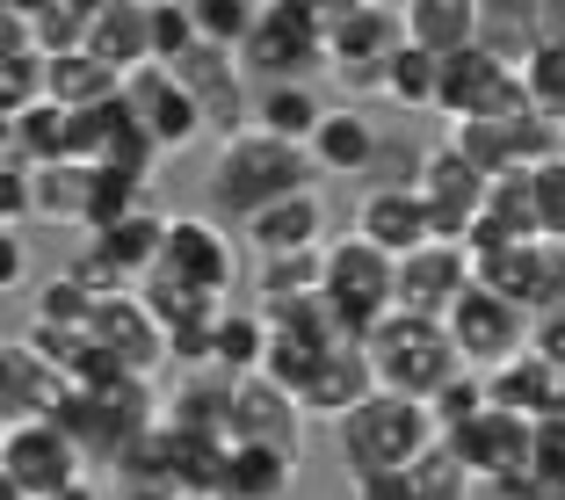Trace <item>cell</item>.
I'll return each instance as SVG.
<instances>
[{"label": "cell", "mask_w": 565, "mask_h": 500, "mask_svg": "<svg viewBox=\"0 0 565 500\" xmlns=\"http://www.w3.org/2000/svg\"><path fill=\"white\" fill-rule=\"evenodd\" d=\"M298 189H319V167L305 146H282V138L268 131H233L217 138V160L211 174H203V196H211L217 217H233V225H254V217L268 211V203L298 196Z\"/></svg>", "instance_id": "1"}, {"label": "cell", "mask_w": 565, "mask_h": 500, "mask_svg": "<svg viewBox=\"0 0 565 500\" xmlns=\"http://www.w3.org/2000/svg\"><path fill=\"white\" fill-rule=\"evenodd\" d=\"M435 443H443V421H435L420 400H392V392H377L370 406H355V414L333 428V457L349 465V479L414 471Z\"/></svg>", "instance_id": "2"}, {"label": "cell", "mask_w": 565, "mask_h": 500, "mask_svg": "<svg viewBox=\"0 0 565 500\" xmlns=\"http://www.w3.org/2000/svg\"><path fill=\"white\" fill-rule=\"evenodd\" d=\"M363 349H370V370H377V392H392V400H420V406L465 370L443 319H414V312H392Z\"/></svg>", "instance_id": "3"}, {"label": "cell", "mask_w": 565, "mask_h": 500, "mask_svg": "<svg viewBox=\"0 0 565 500\" xmlns=\"http://www.w3.org/2000/svg\"><path fill=\"white\" fill-rule=\"evenodd\" d=\"M160 414H167V406L152 400V384L117 377V384H66V400H58L51 421H58L87 457H109V465H117L138 435L160 428Z\"/></svg>", "instance_id": "4"}, {"label": "cell", "mask_w": 565, "mask_h": 500, "mask_svg": "<svg viewBox=\"0 0 565 500\" xmlns=\"http://www.w3.org/2000/svg\"><path fill=\"white\" fill-rule=\"evenodd\" d=\"M254 87H312L327 58V8L319 0H262V30L239 51Z\"/></svg>", "instance_id": "5"}, {"label": "cell", "mask_w": 565, "mask_h": 500, "mask_svg": "<svg viewBox=\"0 0 565 500\" xmlns=\"http://www.w3.org/2000/svg\"><path fill=\"white\" fill-rule=\"evenodd\" d=\"M399 44H406V15L392 0H333L327 8V58L349 95L384 102V66H392Z\"/></svg>", "instance_id": "6"}, {"label": "cell", "mask_w": 565, "mask_h": 500, "mask_svg": "<svg viewBox=\"0 0 565 500\" xmlns=\"http://www.w3.org/2000/svg\"><path fill=\"white\" fill-rule=\"evenodd\" d=\"M327 312L341 319L355 341H370L384 319L399 312V262L384 247H370L363 233H341L327 247Z\"/></svg>", "instance_id": "7"}, {"label": "cell", "mask_w": 565, "mask_h": 500, "mask_svg": "<svg viewBox=\"0 0 565 500\" xmlns=\"http://www.w3.org/2000/svg\"><path fill=\"white\" fill-rule=\"evenodd\" d=\"M87 465L95 457L58 421H15V428H0V493H15V500L73 493V486H87Z\"/></svg>", "instance_id": "8"}, {"label": "cell", "mask_w": 565, "mask_h": 500, "mask_svg": "<svg viewBox=\"0 0 565 500\" xmlns=\"http://www.w3.org/2000/svg\"><path fill=\"white\" fill-rule=\"evenodd\" d=\"M414 189L435 217V240L471 247V233H479V217H486V196H493V174H486L457 138H443V146H428L414 160Z\"/></svg>", "instance_id": "9"}, {"label": "cell", "mask_w": 565, "mask_h": 500, "mask_svg": "<svg viewBox=\"0 0 565 500\" xmlns=\"http://www.w3.org/2000/svg\"><path fill=\"white\" fill-rule=\"evenodd\" d=\"M152 276H174V284L203 290V298L225 305V290L239 284V240L225 233V217H203V211H174L167 217V254Z\"/></svg>", "instance_id": "10"}, {"label": "cell", "mask_w": 565, "mask_h": 500, "mask_svg": "<svg viewBox=\"0 0 565 500\" xmlns=\"http://www.w3.org/2000/svg\"><path fill=\"white\" fill-rule=\"evenodd\" d=\"M443 327H449V341H457V363L479 370V377H493L500 363H515V355L530 349V312L508 305L500 290H486V284H471Z\"/></svg>", "instance_id": "11"}, {"label": "cell", "mask_w": 565, "mask_h": 500, "mask_svg": "<svg viewBox=\"0 0 565 500\" xmlns=\"http://www.w3.org/2000/svg\"><path fill=\"white\" fill-rule=\"evenodd\" d=\"M457 146L471 152V160L486 167V174H536L544 160H558L565 152V124L536 117V109H515V117H486V124H465V131H449Z\"/></svg>", "instance_id": "12"}, {"label": "cell", "mask_w": 565, "mask_h": 500, "mask_svg": "<svg viewBox=\"0 0 565 500\" xmlns=\"http://www.w3.org/2000/svg\"><path fill=\"white\" fill-rule=\"evenodd\" d=\"M124 102H131V117H138V131L160 146V160H174V152H189L203 131H211V117H203V102L189 95L182 81L167 66H146V73H131L124 81Z\"/></svg>", "instance_id": "13"}, {"label": "cell", "mask_w": 565, "mask_h": 500, "mask_svg": "<svg viewBox=\"0 0 565 500\" xmlns=\"http://www.w3.org/2000/svg\"><path fill=\"white\" fill-rule=\"evenodd\" d=\"M443 443H449V457H457V465H465L479 486H500V479H515V471H530L536 421L508 414V406H486L479 421H465V428H449Z\"/></svg>", "instance_id": "14"}, {"label": "cell", "mask_w": 565, "mask_h": 500, "mask_svg": "<svg viewBox=\"0 0 565 500\" xmlns=\"http://www.w3.org/2000/svg\"><path fill=\"white\" fill-rule=\"evenodd\" d=\"M305 428H312V414H305L276 377H233V414H225V435H233V443L305 457Z\"/></svg>", "instance_id": "15"}, {"label": "cell", "mask_w": 565, "mask_h": 500, "mask_svg": "<svg viewBox=\"0 0 565 500\" xmlns=\"http://www.w3.org/2000/svg\"><path fill=\"white\" fill-rule=\"evenodd\" d=\"M95 341H102V355H109L124 377H138V384H152L167 363H174V341H167V327L152 319V305L138 298V290H124V298H102Z\"/></svg>", "instance_id": "16"}, {"label": "cell", "mask_w": 565, "mask_h": 500, "mask_svg": "<svg viewBox=\"0 0 565 500\" xmlns=\"http://www.w3.org/2000/svg\"><path fill=\"white\" fill-rule=\"evenodd\" d=\"M479 284L500 290L508 305H522V312H551V305L565 298V247H551V240H522V247H500L479 262Z\"/></svg>", "instance_id": "17"}, {"label": "cell", "mask_w": 565, "mask_h": 500, "mask_svg": "<svg viewBox=\"0 0 565 500\" xmlns=\"http://www.w3.org/2000/svg\"><path fill=\"white\" fill-rule=\"evenodd\" d=\"M355 233H363L370 247H384L392 262L435 247V217H428V203H420L414 174H406V182H370L363 203H355Z\"/></svg>", "instance_id": "18"}, {"label": "cell", "mask_w": 565, "mask_h": 500, "mask_svg": "<svg viewBox=\"0 0 565 500\" xmlns=\"http://www.w3.org/2000/svg\"><path fill=\"white\" fill-rule=\"evenodd\" d=\"M479 284V262H471V247H449V240H435V247L406 254L399 262V312L414 319H449L457 312V298Z\"/></svg>", "instance_id": "19"}, {"label": "cell", "mask_w": 565, "mask_h": 500, "mask_svg": "<svg viewBox=\"0 0 565 500\" xmlns=\"http://www.w3.org/2000/svg\"><path fill=\"white\" fill-rule=\"evenodd\" d=\"M239 240L254 247V262H282V254H327V196L319 189H298V196L268 203L254 225H239Z\"/></svg>", "instance_id": "20"}, {"label": "cell", "mask_w": 565, "mask_h": 500, "mask_svg": "<svg viewBox=\"0 0 565 500\" xmlns=\"http://www.w3.org/2000/svg\"><path fill=\"white\" fill-rule=\"evenodd\" d=\"M87 51H95L109 73H124V81L146 73V66H160V58H152V0H102Z\"/></svg>", "instance_id": "21"}, {"label": "cell", "mask_w": 565, "mask_h": 500, "mask_svg": "<svg viewBox=\"0 0 565 500\" xmlns=\"http://www.w3.org/2000/svg\"><path fill=\"white\" fill-rule=\"evenodd\" d=\"M384 152V131L355 109V102H341V109H327V124H319L312 138V167L319 174H333V182H349V174H370Z\"/></svg>", "instance_id": "22"}, {"label": "cell", "mask_w": 565, "mask_h": 500, "mask_svg": "<svg viewBox=\"0 0 565 500\" xmlns=\"http://www.w3.org/2000/svg\"><path fill=\"white\" fill-rule=\"evenodd\" d=\"M73 160V109H58V102H36V109H22V117H8V131H0V167H58Z\"/></svg>", "instance_id": "23"}, {"label": "cell", "mask_w": 565, "mask_h": 500, "mask_svg": "<svg viewBox=\"0 0 565 500\" xmlns=\"http://www.w3.org/2000/svg\"><path fill=\"white\" fill-rule=\"evenodd\" d=\"M399 15H406V44L435 51V58H457V51L479 44L486 0H399Z\"/></svg>", "instance_id": "24"}, {"label": "cell", "mask_w": 565, "mask_h": 500, "mask_svg": "<svg viewBox=\"0 0 565 500\" xmlns=\"http://www.w3.org/2000/svg\"><path fill=\"white\" fill-rule=\"evenodd\" d=\"M58 400H66V377L44 363V355L30 349V341H8V392H0V414H8V428L15 421H51L58 414Z\"/></svg>", "instance_id": "25"}, {"label": "cell", "mask_w": 565, "mask_h": 500, "mask_svg": "<svg viewBox=\"0 0 565 500\" xmlns=\"http://www.w3.org/2000/svg\"><path fill=\"white\" fill-rule=\"evenodd\" d=\"M167 217H174V211H160V203H152V211H138V217H124V225H109V233H95L87 247L117 268V276L146 284L152 268H160V254H167Z\"/></svg>", "instance_id": "26"}, {"label": "cell", "mask_w": 565, "mask_h": 500, "mask_svg": "<svg viewBox=\"0 0 565 500\" xmlns=\"http://www.w3.org/2000/svg\"><path fill=\"white\" fill-rule=\"evenodd\" d=\"M268 349H276V327H268L254 305H239V312H225L211 327V370L217 377H262Z\"/></svg>", "instance_id": "27"}, {"label": "cell", "mask_w": 565, "mask_h": 500, "mask_svg": "<svg viewBox=\"0 0 565 500\" xmlns=\"http://www.w3.org/2000/svg\"><path fill=\"white\" fill-rule=\"evenodd\" d=\"M319 124H327V95L319 87H254V131L312 152Z\"/></svg>", "instance_id": "28"}, {"label": "cell", "mask_w": 565, "mask_h": 500, "mask_svg": "<svg viewBox=\"0 0 565 500\" xmlns=\"http://www.w3.org/2000/svg\"><path fill=\"white\" fill-rule=\"evenodd\" d=\"M327 298V254H282V262H262L254 268V312L276 319L290 305H312Z\"/></svg>", "instance_id": "29"}, {"label": "cell", "mask_w": 565, "mask_h": 500, "mask_svg": "<svg viewBox=\"0 0 565 500\" xmlns=\"http://www.w3.org/2000/svg\"><path fill=\"white\" fill-rule=\"evenodd\" d=\"M486 384H493V406H508V414H522V421H551V406H558V392H565V377L536 349H522L515 363H500Z\"/></svg>", "instance_id": "30"}, {"label": "cell", "mask_w": 565, "mask_h": 500, "mask_svg": "<svg viewBox=\"0 0 565 500\" xmlns=\"http://www.w3.org/2000/svg\"><path fill=\"white\" fill-rule=\"evenodd\" d=\"M36 225H73V233H95V167L58 160L36 174Z\"/></svg>", "instance_id": "31"}, {"label": "cell", "mask_w": 565, "mask_h": 500, "mask_svg": "<svg viewBox=\"0 0 565 500\" xmlns=\"http://www.w3.org/2000/svg\"><path fill=\"white\" fill-rule=\"evenodd\" d=\"M305 457L282 450H254V443H233V465H225V493L217 500H290Z\"/></svg>", "instance_id": "32"}, {"label": "cell", "mask_w": 565, "mask_h": 500, "mask_svg": "<svg viewBox=\"0 0 565 500\" xmlns=\"http://www.w3.org/2000/svg\"><path fill=\"white\" fill-rule=\"evenodd\" d=\"M124 95V73H109L95 51H73V58H51V81H44V102L58 109H102V102Z\"/></svg>", "instance_id": "33"}, {"label": "cell", "mask_w": 565, "mask_h": 500, "mask_svg": "<svg viewBox=\"0 0 565 500\" xmlns=\"http://www.w3.org/2000/svg\"><path fill=\"white\" fill-rule=\"evenodd\" d=\"M22 15H30V36L44 58H73L95 36V0H22Z\"/></svg>", "instance_id": "34"}, {"label": "cell", "mask_w": 565, "mask_h": 500, "mask_svg": "<svg viewBox=\"0 0 565 500\" xmlns=\"http://www.w3.org/2000/svg\"><path fill=\"white\" fill-rule=\"evenodd\" d=\"M384 102L392 109H443V58L420 44H399L384 66Z\"/></svg>", "instance_id": "35"}, {"label": "cell", "mask_w": 565, "mask_h": 500, "mask_svg": "<svg viewBox=\"0 0 565 500\" xmlns=\"http://www.w3.org/2000/svg\"><path fill=\"white\" fill-rule=\"evenodd\" d=\"M522 95H530L536 117L565 124V36H544L530 51V66H522Z\"/></svg>", "instance_id": "36"}, {"label": "cell", "mask_w": 565, "mask_h": 500, "mask_svg": "<svg viewBox=\"0 0 565 500\" xmlns=\"http://www.w3.org/2000/svg\"><path fill=\"white\" fill-rule=\"evenodd\" d=\"M262 30V0H196V36L217 51H247Z\"/></svg>", "instance_id": "37"}, {"label": "cell", "mask_w": 565, "mask_h": 500, "mask_svg": "<svg viewBox=\"0 0 565 500\" xmlns=\"http://www.w3.org/2000/svg\"><path fill=\"white\" fill-rule=\"evenodd\" d=\"M196 0H152V58L160 66H182L189 51H196Z\"/></svg>", "instance_id": "38"}, {"label": "cell", "mask_w": 565, "mask_h": 500, "mask_svg": "<svg viewBox=\"0 0 565 500\" xmlns=\"http://www.w3.org/2000/svg\"><path fill=\"white\" fill-rule=\"evenodd\" d=\"M406 479H414V493H420V500H471V493H479V479H471V471L449 457V443H435V450L420 457Z\"/></svg>", "instance_id": "39"}, {"label": "cell", "mask_w": 565, "mask_h": 500, "mask_svg": "<svg viewBox=\"0 0 565 500\" xmlns=\"http://www.w3.org/2000/svg\"><path fill=\"white\" fill-rule=\"evenodd\" d=\"M486 406H493V384H486L479 370H457V377H449L443 392L428 400V414L443 421V435H449V428H465V421H479Z\"/></svg>", "instance_id": "40"}, {"label": "cell", "mask_w": 565, "mask_h": 500, "mask_svg": "<svg viewBox=\"0 0 565 500\" xmlns=\"http://www.w3.org/2000/svg\"><path fill=\"white\" fill-rule=\"evenodd\" d=\"M530 189H536V233H544L551 247H565V152L536 167Z\"/></svg>", "instance_id": "41"}, {"label": "cell", "mask_w": 565, "mask_h": 500, "mask_svg": "<svg viewBox=\"0 0 565 500\" xmlns=\"http://www.w3.org/2000/svg\"><path fill=\"white\" fill-rule=\"evenodd\" d=\"M530 479L551 500H565V421H536V450H530Z\"/></svg>", "instance_id": "42"}, {"label": "cell", "mask_w": 565, "mask_h": 500, "mask_svg": "<svg viewBox=\"0 0 565 500\" xmlns=\"http://www.w3.org/2000/svg\"><path fill=\"white\" fill-rule=\"evenodd\" d=\"M0 203L8 225H36V167H0Z\"/></svg>", "instance_id": "43"}, {"label": "cell", "mask_w": 565, "mask_h": 500, "mask_svg": "<svg viewBox=\"0 0 565 500\" xmlns=\"http://www.w3.org/2000/svg\"><path fill=\"white\" fill-rule=\"evenodd\" d=\"M530 349L565 377V298L551 305V312H536V319H530Z\"/></svg>", "instance_id": "44"}, {"label": "cell", "mask_w": 565, "mask_h": 500, "mask_svg": "<svg viewBox=\"0 0 565 500\" xmlns=\"http://www.w3.org/2000/svg\"><path fill=\"white\" fill-rule=\"evenodd\" d=\"M30 284V240H22V225H8L0 233V290H22Z\"/></svg>", "instance_id": "45"}, {"label": "cell", "mask_w": 565, "mask_h": 500, "mask_svg": "<svg viewBox=\"0 0 565 500\" xmlns=\"http://www.w3.org/2000/svg\"><path fill=\"white\" fill-rule=\"evenodd\" d=\"M486 500H551L544 486L530 479V471H515V479H500V486H486Z\"/></svg>", "instance_id": "46"}, {"label": "cell", "mask_w": 565, "mask_h": 500, "mask_svg": "<svg viewBox=\"0 0 565 500\" xmlns=\"http://www.w3.org/2000/svg\"><path fill=\"white\" fill-rule=\"evenodd\" d=\"M58 500H102V486L87 479V486H73V493H58Z\"/></svg>", "instance_id": "47"}]
</instances>
